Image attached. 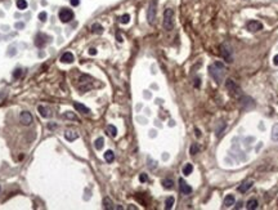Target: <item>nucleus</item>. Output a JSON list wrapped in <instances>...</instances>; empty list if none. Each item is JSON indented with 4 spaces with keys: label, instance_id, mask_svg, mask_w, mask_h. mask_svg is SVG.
Wrapping results in <instances>:
<instances>
[{
    "label": "nucleus",
    "instance_id": "20e7f679",
    "mask_svg": "<svg viewBox=\"0 0 278 210\" xmlns=\"http://www.w3.org/2000/svg\"><path fill=\"white\" fill-rule=\"evenodd\" d=\"M79 81H80V85H79L80 92H86V90H89L90 88H92V81H93L92 76H89V75H81L80 79H79Z\"/></svg>",
    "mask_w": 278,
    "mask_h": 210
},
{
    "label": "nucleus",
    "instance_id": "6ab92c4d",
    "mask_svg": "<svg viewBox=\"0 0 278 210\" xmlns=\"http://www.w3.org/2000/svg\"><path fill=\"white\" fill-rule=\"evenodd\" d=\"M104 160L107 161V163H112V161L115 160V154L111 151V150H108L104 152Z\"/></svg>",
    "mask_w": 278,
    "mask_h": 210
},
{
    "label": "nucleus",
    "instance_id": "dca6fc26",
    "mask_svg": "<svg viewBox=\"0 0 278 210\" xmlns=\"http://www.w3.org/2000/svg\"><path fill=\"white\" fill-rule=\"evenodd\" d=\"M77 133H75V132H71V130H67L66 133H65V138L67 141H70V142H72V141H75V139H77Z\"/></svg>",
    "mask_w": 278,
    "mask_h": 210
},
{
    "label": "nucleus",
    "instance_id": "2eb2a0df",
    "mask_svg": "<svg viewBox=\"0 0 278 210\" xmlns=\"http://www.w3.org/2000/svg\"><path fill=\"white\" fill-rule=\"evenodd\" d=\"M251 187H252V182H245V183H242V184L238 187V192L245 193V192H247V191L250 189Z\"/></svg>",
    "mask_w": 278,
    "mask_h": 210
},
{
    "label": "nucleus",
    "instance_id": "4c0bfd02",
    "mask_svg": "<svg viewBox=\"0 0 278 210\" xmlns=\"http://www.w3.org/2000/svg\"><path fill=\"white\" fill-rule=\"evenodd\" d=\"M194 87H196V88H200V87H201L200 79H196V80H194Z\"/></svg>",
    "mask_w": 278,
    "mask_h": 210
},
{
    "label": "nucleus",
    "instance_id": "bb28decb",
    "mask_svg": "<svg viewBox=\"0 0 278 210\" xmlns=\"http://www.w3.org/2000/svg\"><path fill=\"white\" fill-rule=\"evenodd\" d=\"M16 5H17L18 9L23 11V9L27 8V2H26V0H17V2H16Z\"/></svg>",
    "mask_w": 278,
    "mask_h": 210
},
{
    "label": "nucleus",
    "instance_id": "a878e982",
    "mask_svg": "<svg viewBox=\"0 0 278 210\" xmlns=\"http://www.w3.org/2000/svg\"><path fill=\"white\" fill-rule=\"evenodd\" d=\"M192 171H193V165H192V164H187L184 168H183V174H184V175L192 174Z\"/></svg>",
    "mask_w": 278,
    "mask_h": 210
},
{
    "label": "nucleus",
    "instance_id": "b1692460",
    "mask_svg": "<svg viewBox=\"0 0 278 210\" xmlns=\"http://www.w3.org/2000/svg\"><path fill=\"white\" fill-rule=\"evenodd\" d=\"M94 146H95V148H97L98 151L99 150H102L103 148V146H104V139L102 137H99L97 141H95V143H94Z\"/></svg>",
    "mask_w": 278,
    "mask_h": 210
},
{
    "label": "nucleus",
    "instance_id": "9d476101",
    "mask_svg": "<svg viewBox=\"0 0 278 210\" xmlns=\"http://www.w3.org/2000/svg\"><path fill=\"white\" fill-rule=\"evenodd\" d=\"M179 188H180V192L183 195H189L191 192H192V187H191V186L187 183L183 178L179 179Z\"/></svg>",
    "mask_w": 278,
    "mask_h": 210
},
{
    "label": "nucleus",
    "instance_id": "ea45409f",
    "mask_svg": "<svg viewBox=\"0 0 278 210\" xmlns=\"http://www.w3.org/2000/svg\"><path fill=\"white\" fill-rule=\"evenodd\" d=\"M194 132H196V135H197V137H201V133H200V130H198L197 128L194 129Z\"/></svg>",
    "mask_w": 278,
    "mask_h": 210
},
{
    "label": "nucleus",
    "instance_id": "f704fd0d",
    "mask_svg": "<svg viewBox=\"0 0 278 210\" xmlns=\"http://www.w3.org/2000/svg\"><path fill=\"white\" fill-rule=\"evenodd\" d=\"M70 4L72 7H77L79 4H80V0H70Z\"/></svg>",
    "mask_w": 278,
    "mask_h": 210
},
{
    "label": "nucleus",
    "instance_id": "f8f14e48",
    "mask_svg": "<svg viewBox=\"0 0 278 210\" xmlns=\"http://www.w3.org/2000/svg\"><path fill=\"white\" fill-rule=\"evenodd\" d=\"M74 61H75V57H74V54L71 53V52H66V53H63L62 57H61L62 63H72Z\"/></svg>",
    "mask_w": 278,
    "mask_h": 210
},
{
    "label": "nucleus",
    "instance_id": "4be33fe9",
    "mask_svg": "<svg viewBox=\"0 0 278 210\" xmlns=\"http://www.w3.org/2000/svg\"><path fill=\"white\" fill-rule=\"evenodd\" d=\"M272 139L274 142H278V124H274L272 129Z\"/></svg>",
    "mask_w": 278,
    "mask_h": 210
},
{
    "label": "nucleus",
    "instance_id": "ddd939ff",
    "mask_svg": "<svg viewBox=\"0 0 278 210\" xmlns=\"http://www.w3.org/2000/svg\"><path fill=\"white\" fill-rule=\"evenodd\" d=\"M74 107H75L76 111H79V112H83V113H89V112H90V110L86 107V106H84L83 103L75 102V103H74Z\"/></svg>",
    "mask_w": 278,
    "mask_h": 210
},
{
    "label": "nucleus",
    "instance_id": "cd10ccee",
    "mask_svg": "<svg viewBox=\"0 0 278 210\" xmlns=\"http://www.w3.org/2000/svg\"><path fill=\"white\" fill-rule=\"evenodd\" d=\"M174 201H175V200H174V197H172V196L167 197V199H166V201H165V208H166L167 210L171 209V208H172V205H174Z\"/></svg>",
    "mask_w": 278,
    "mask_h": 210
},
{
    "label": "nucleus",
    "instance_id": "72a5a7b5",
    "mask_svg": "<svg viewBox=\"0 0 278 210\" xmlns=\"http://www.w3.org/2000/svg\"><path fill=\"white\" fill-rule=\"evenodd\" d=\"M139 180H141L142 183H144V182H147L148 180V177H147V174H144V173H142L141 175H139Z\"/></svg>",
    "mask_w": 278,
    "mask_h": 210
},
{
    "label": "nucleus",
    "instance_id": "c756f323",
    "mask_svg": "<svg viewBox=\"0 0 278 210\" xmlns=\"http://www.w3.org/2000/svg\"><path fill=\"white\" fill-rule=\"evenodd\" d=\"M198 146L197 145H196V143H193V145L192 146H191V150H189V152H191V155H196V154H197V152H198Z\"/></svg>",
    "mask_w": 278,
    "mask_h": 210
},
{
    "label": "nucleus",
    "instance_id": "0eeeda50",
    "mask_svg": "<svg viewBox=\"0 0 278 210\" xmlns=\"http://www.w3.org/2000/svg\"><path fill=\"white\" fill-rule=\"evenodd\" d=\"M49 39H50V37L48 36V35L43 34V32H39V34L36 35V37H35V45L37 48H44Z\"/></svg>",
    "mask_w": 278,
    "mask_h": 210
},
{
    "label": "nucleus",
    "instance_id": "4468645a",
    "mask_svg": "<svg viewBox=\"0 0 278 210\" xmlns=\"http://www.w3.org/2000/svg\"><path fill=\"white\" fill-rule=\"evenodd\" d=\"M234 201H236V199H234L233 195H228V196L224 199L223 205L225 208H229V206H232V205H234Z\"/></svg>",
    "mask_w": 278,
    "mask_h": 210
},
{
    "label": "nucleus",
    "instance_id": "473e14b6",
    "mask_svg": "<svg viewBox=\"0 0 278 210\" xmlns=\"http://www.w3.org/2000/svg\"><path fill=\"white\" fill-rule=\"evenodd\" d=\"M46 12H41V13H39V20L41 21V22H45L46 21Z\"/></svg>",
    "mask_w": 278,
    "mask_h": 210
},
{
    "label": "nucleus",
    "instance_id": "1a4fd4ad",
    "mask_svg": "<svg viewBox=\"0 0 278 210\" xmlns=\"http://www.w3.org/2000/svg\"><path fill=\"white\" fill-rule=\"evenodd\" d=\"M32 115L28 111H22L21 112V115H20V121L21 124H23V125H30V124L32 122Z\"/></svg>",
    "mask_w": 278,
    "mask_h": 210
},
{
    "label": "nucleus",
    "instance_id": "393cba45",
    "mask_svg": "<svg viewBox=\"0 0 278 210\" xmlns=\"http://www.w3.org/2000/svg\"><path fill=\"white\" fill-rule=\"evenodd\" d=\"M162 186L166 188V189H171L174 187V182H172L171 179H164L162 180Z\"/></svg>",
    "mask_w": 278,
    "mask_h": 210
},
{
    "label": "nucleus",
    "instance_id": "7ed1b4c3",
    "mask_svg": "<svg viewBox=\"0 0 278 210\" xmlns=\"http://www.w3.org/2000/svg\"><path fill=\"white\" fill-rule=\"evenodd\" d=\"M156 13H157V0H151L150 7H148V11H147V20L150 25H155Z\"/></svg>",
    "mask_w": 278,
    "mask_h": 210
},
{
    "label": "nucleus",
    "instance_id": "aec40b11",
    "mask_svg": "<svg viewBox=\"0 0 278 210\" xmlns=\"http://www.w3.org/2000/svg\"><path fill=\"white\" fill-rule=\"evenodd\" d=\"M37 111L40 112V115H41L43 117H48V116L50 115L49 110H48L46 107H44V106H37Z\"/></svg>",
    "mask_w": 278,
    "mask_h": 210
},
{
    "label": "nucleus",
    "instance_id": "a211bd4d",
    "mask_svg": "<svg viewBox=\"0 0 278 210\" xmlns=\"http://www.w3.org/2000/svg\"><path fill=\"white\" fill-rule=\"evenodd\" d=\"M257 200L256 199H251V200H248L247 201V205H246V208L248 209V210H255L256 208H257Z\"/></svg>",
    "mask_w": 278,
    "mask_h": 210
},
{
    "label": "nucleus",
    "instance_id": "39448f33",
    "mask_svg": "<svg viewBox=\"0 0 278 210\" xmlns=\"http://www.w3.org/2000/svg\"><path fill=\"white\" fill-rule=\"evenodd\" d=\"M225 87H227L228 92L231 93L232 97H239V95H241V89H239V87L233 81L232 79H228V80H227V83H225Z\"/></svg>",
    "mask_w": 278,
    "mask_h": 210
},
{
    "label": "nucleus",
    "instance_id": "c9c22d12",
    "mask_svg": "<svg viewBox=\"0 0 278 210\" xmlns=\"http://www.w3.org/2000/svg\"><path fill=\"white\" fill-rule=\"evenodd\" d=\"M89 54L90 56H95V54H97V49H95V48H90V49H89Z\"/></svg>",
    "mask_w": 278,
    "mask_h": 210
},
{
    "label": "nucleus",
    "instance_id": "58836bf2",
    "mask_svg": "<svg viewBox=\"0 0 278 210\" xmlns=\"http://www.w3.org/2000/svg\"><path fill=\"white\" fill-rule=\"evenodd\" d=\"M273 63H274L276 66H278V54L274 56V58H273Z\"/></svg>",
    "mask_w": 278,
    "mask_h": 210
},
{
    "label": "nucleus",
    "instance_id": "7c9ffc66",
    "mask_svg": "<svg viewBox=\"0 0 278 210\" xmlns=\"http://www.w3.org/2000/svg\"><path fill=\"white\" fill-rule=\"evenodd\" d=\"M21 75H22V70H21V68H17V70H14V72H13V78H14V79H18V78H21Z\"/></svg>",
    "mask_w": 278,
    "mask_h": 210
},
{
    "label": "nucleus",
    "instance_id": "f257e3e1",
    "mask_svg": "<svg viewBox=\"0 0 278 210\" xmlns=\"http://www.w3.org/2000/svg\"><path fill=\"white\" fill-rule=\"evenodd\" d=\"M209 74L210 76L215 80V83L220 84L224 79V75H225V67L222 62H215L214 65H210L209 66Z\"/></svg>",
    "mask_w": 278,
    "mask_h": 210
},
{
    "label": "nucleus",
    "instance_id": "423d86ee",
    "mask_svg": "<svg viewBox=\"0 0 278 210\" xmlns=\"http://www.w3.org/2000/svg\"><path fill=\"white\" fill-rule=\"evenodd\" d=\"M58 17L63 23H68L70 21L74 20V12L68 8H62L58 13Z\"/></svg>",
    "mask_w": 278,
    "mask_h": 210
},
{
    "label": "nucleus",
    "instance_id": "5701e85b",
    "mask_svg": "<svg viewBox=\"0 0 278 210\" xmlns=\"http://www.w3.org/2000/svg\"><path fill=\"white\" fill-rule=\"evenodd\" d=\"M107 133L111 137H116L117 135V129H116V126L115 125H108L107 126Z\"/></svg>",
    "mask_w": 278,
    "mask_h": 210
},
{
    "label": "nucleus",
    "instance_id": "37998d69",
    "mask_svg": "<svg viewBox=\"0 0 278 210\" xmlns=\"http://www.w3.org/2000/svg\"><path fill=\"white\" fill-rule=\"evenodd\" d=\"M150 133H151V134H150V135H151V137H155V133H156V132H155V130H151V132H150Z\"/></svg>",
    "mask_w": 278,
    "mask_h": 210
},
{
    "label": "nucleus",
    "instance_id": "c03bdc74",
    "mask_svg": "<svg viewBox=\"0 0 278 210\" xmlns=\"http://www.w3.org/2000/svg\"><path fill=\"white\" fill-rule=\"evenodd\" d=\"M0 189H2V187H0Z\"/></svg>",
    "mask_w": 278,
    "mask_h": 210
},
{
    "label": "nucleus",
    "instance_id": "412c9836",
    "mask_svg": "<svg viewBox=\"0 0 278 210\" xmlns=\"http://www.w3.org/2000/svg\"><path fill=\"white\" fill-rule=\"evenodd\" d=\"M92 32H94V34H102V32H103L102 25H99V23H93V26H92Z\"/></svg>",
    "mask_w": 278,
    "mask_h": 210
},
{
    "label": "nucleus",
    "instance_id": "a19ab883",
    "mask_svg": "<svg viewBox=\"0 0 278 210\" xmlns=\"http://www.w3.org/2000/svg\"><path fill=\"white\" fill-rule=\"evenodd\" d=\"M144 97H146V98H151V94L148 93V92H144Z\"/></svg>",
    "mask_w": 278,
    "mask_h": 210
},
{
    "label": "nucleus",
    "instance_id": "9b49d317",
    "mask_svg": "<svg viewBox=\"0 0 278 210\" xmlns=\"http://www.w3.org/2000/svg\"><path fill=\"white\" fill-rule=\"evenodd\" d=\"M222 56H223V58L227 61V62H233L232 52H231V49H229V46L227 44H223L222 45Z\"/></svg>",
    "mask_w": 278,
    "mask_h": 210
},
{
    "label": "nucleus",
    "instance_id": "79ce46f5",
    "mask_svg": "<svg viewBox=\"0 0 278 210\" xmlns=\"http://www.w3.org/2000/svg\"><path fill=\"white\" fill-rule=\"evenodd\" d=\"M117 40H118L120 43H121V41H122V37H121V36H120L118 34H117Z\"/></svg>",
    "mask_w": 278,
    "mask_h": 210
},
{
    "label": "nucleus",
    "instance_id": "f3484780",
    "mask_svg": "<svg viewBox=\"0 0 278 210\" xmlns=\"http://www.w3.org/2000/svg\"><path fill=\"white\" fill-rule=\"evenodd\" d=\"M103 208L107 209V210H112V209L115 208L112 200L109 199V197H104V199H103Z\"/></svg>",
    "mask_w": 278,
    "mask_h": 210
},
{
    "label": "nucleus",
    "instance_id": "2f4dec72",
    "mask_svg": "<svg viewBox=\"0 0 278 210\" xmlns=\"http://www.w3.org/2000/svg\"><path fill=\"white\" fill-rule=\"evenodd\" d=\"M65 119H71V120H77V117H76L74 113H70V112H66L65 115H63Z\"/></svg>",
    "mask_w": 278,
    "mask_h": 210
},
{
    "label": "nucleus",
    "instance_id": "e433bc0d",
    "mask_svg": "<svg viewBox=\"0 0 278 210\" xmlns=\"http://www.w3.org/2000/svg\"><path fill=\"white\" fill-rule=\"evenodd\" d=\"M23 27H25V25H23L22 22H17L16 23V28H23Z\"/></svg>",
    "mask_w": 278,
    "mask_h": 210
},
{
    "label": "nucleus",
    "instance_id": "6e6552de",
    "mask_svg": "<svg viewBox=\"0 0 278 210\" xmlns=\"http://www.w3.org/2000/svg\"><path fill=\"white\" fill-rule=\"evenodd\" d=\"M246 27H247V30L250 32H256V31L263 30V23L259 22V21H255V20H251V21L247 22Z\"/></svg>",
    "mask_w": 278,
    "mask_h": 210
},
{
    "label": "nucleus",
    "instance_id": "f03ea898",
    "mask_svg": "<svg viewBox=\"0 0 278 210\" xmlns=\"http://www.w3.org/2000/svg\"><path fill=\"white\" fill-rule=\"evenodd\" d=\"M164 28L166 31H171L174 28V11L170 8L164 12Z\"/></svg>",
    "mask_w": 278,
    "mask_h": 210
},
{
    "label": "nucleus",
    "instance_id": "c85d7f7f",
    "mask_svg": "<svg viewBox=\"0 0 278 210\" xmlns=\"http://www.w3.org/2000/svg\"><path fill=\"white\" fill-rule=\"evenodd\" d=\"M129 21H130V16H129V14H124V16H121L120 17V22L121 23H129Z\"/></svg>",
    "mask_w": 278,
    "mask_h": 210
}]
</instances>
